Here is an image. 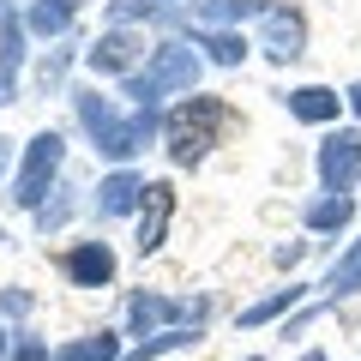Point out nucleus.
I'll return each mask as SVG.
<instances>
[{"label": "nucleus", "mask_w": 361, "mask_h": 361, "mask_svg": "<svg viewBox=\"0 0 361 361\" xmlns=\"http://www.w3.org/2000/svg\"><path fill=\"white\" fill-rule=\"evenodd\" d=\"M54 361H121L115 349V331H97V337H78V343H61Z\"/></svg>", "instance_id": "nucleus-17"}, {"label": "nucleus", "mask_w": 361, "mask_h": 361, "mask_svg": "<svg viewBox=\"0 0 361 361\" xmlns=\"http://www.w3.org/2000/svg\"><path fill=\"white\" fill-rule=\"evenodd\" d=\"M127 319H133V331H151V325H180V319H205V301L180 307V301H163V295H133Z\"/></svg>", "instance_id": "nucleus-9"}, {"label": "nucleus", "mask_w": 361, "mask_h": 361, "mask_svg": "<svg viewBox=\"0 0 361 361\" xmlns=\"http://www.w3.org/2000/svg\"><path fill=\"white\" fill-rule=\"evenodd\" d=\"M6 361H54V355H49L42 343H37V337H18V343H13V355H6Z\"/></svg>", "instance_id": "nucleus-23"}, {"label": "nucleus", "mask_w": 361, "mask_h": 361, "mask_svg": "<svg viewBox=\"0 0 361 361\" xmlns=\"http://www.w3.org/2000/svg\"><path fill=\"white\" fill-rule=\"evenodd\" d=\"M193 49H205L217 66H241L247 61V37L241 30H199L193 25Z\"/></svg>", "instance_id": "nucleus-16"}, {"label": "nucleus", "mask_w": 361, "mask_h": 361, "mask_svg": "<svg viewBox=\"0 0 361 361\" xmlns=\"http://www.w3.org/2000/svg\"><path fill=\"white\" fill-rule=\"evenodd\" d=\"M265 6L259 0H193L187 6V25H199V30H229V25H241V18H259Z\"/></svg>", "instance_id": "nucleus-10"}, {"label": "nucleus", "mask_w": 361, "mask_h": 361, "mask_svg": "<svg viewBox=\"0 0 361 361\" xmlns=\"http://www.w3.org/2000/svg\"><path fill=\"white\" fill-rule=\"evenodd\" d=\"M18 61H25V18L13 6H0V78L6 85L18 78Z\"/></svg>", "instance_id": "nucleus-15"}, {"label": "nucleus", "mask_w": 361, "mask_h": 361, "mask_svg": "<svg viewBox=\"0 0 361 361\" xmlns=\"http://www.w3.org/2000/svg\"><path fill=\"white\" fill-rule=\"evenodd\" d=\"M6 355H13V343H6V331H0V361H6Z\"/></svg>", "instance_id": "nucleus-27"}, {"label": "nucleus", "mask_w": 361, "mask_h": 361, "mask_svg": "<svg viewBox=\"0 0 361 361\" xmlns=\"http://www.w3.org/2000/svg\"><path fill=\"white\" fill-rule=\"evenodd\" d=\"M283 103H289V115H295V121H313V127H319V121H337L343 97H337V90H325V85H301V90H289Z\"/></svg>", "instance_id": "nucleus-13"}, {"label": "nucleus", "mask_w": 361, "mask_h": 361, "mask_svg": "<svg viewBox=\"0 0 361 361\" xmlns=\"http://www.w3.org/2000/svg\"><path fill=\"white\" fill-rule=\"evenodd\" d=\"M343 103H349V109L361 115V85H349V97H343Z\"/></svg>", "instance_id": "nucleus-25"}, {"label": "nucleus", "mask_w": 361, "mask_h": 361, "mask_svg": "<svg viewBox=\"0 0 361 361\" xmlns=\"http://www.w3.org/2000/svg\"><path fill=\"white\" fill-rule=\"evenodd\" d=\"M139 211H145L139 217V253H157L163 235H169V217H175V187H169V180H151Z\"/></svg>", "instance_id": "nucleus-7"}, {"label": "nucleus", "mask_w": 361, "mask_h": 361, "mask_svg": "<svg viewBox=\"0 0 361 361\" xmlns=\"http://www.w3.org/2000/svg\"><path fill=\"white\" fill-rule=\"evenodd\" d=\"M349 217H355V205H349L343 193H337V199H319V205H307V229H319V235H331V229H343Z\"/></svg>", "instance_id": "nucleus-18"}, {"label": "nucleus", "mask_w": 361, "mask_h": 361, "mask_svg": "<svg viewBox=\"0 0 361 361\" xmlns=\"http://www.w3.org/2000/svg\"><path fill=\"white\" fill-rule=\"evenodd\" d=\"M295 295H301V289H283V295H271V301H259V307H247V313H241V325H259V319H271V313H283Z\"/></svg>", "instance_id": "nucleus-22"}, {"label": "nucleus", "mask_w": 361, "mask_h": 361, "mask_svg": "<svg viewBox=\"0 0 361 361\" xmlns=\"http://www.w3.org/2000/svg\"><path fill=\"white\" fill-rule=\"evenodd\" d=\"M66 277H73L78 289H103L109 277H115V253H109L103 241H85L66 253Z\"/></svg>", "instance_id": "nucleus-11"}, {"label": "nucleus", "mask_w": 361, "mask_h": 361, "mask_svg": "<svg viewBox=\"0 0 361 361\" xmlns=\"http://www.w3.org/2000/svg\"><path fill=\"white\" fill-rule=\"evenodd\" d=\"M78 121H85V133L97 139V151L115 157V163H127L133 151H145V139L157 133V109H139V115L121 121L115 109H109V97H97V90H78Z\"/></svg>", "instance_id": "nucleus-1"}, {"label": "nucleus", "mask_w": 361, "mask_h": 361, "mask_svg": "<svg viewBox=\"0 0 361 361\" xmlns=\"http://www.w3.org/2000/svg\"><path fill=\"white\" fill-rule=\"evenodd\" d=\"M139 54H145V37H133V30L121 25V30H109V37L90 42L85 61H90V73H133V61H139Z\"/></svg>", "instance_id": "nucleus-8"}, {"label": "nucleus", "mask_w": 361, "mask_h": 361, "mask_svg": "<svg viewBox=\"0 0 361 361\" xmlns=\"http://www.w3.org/2000/svg\"><path fill=\"white\" fill-rule=\"evenodd\" d=\"M325 289H331V295H355L361 289V259H343V265L325 277Z\"/></svg>", "instance_id": "nucleus-20"}, {"label": "nucleus", "mask_w": 361, "mask_h": 361, "mask_svg": "<svg viewBox=\"0 0 361 361\" xmlns=\"http://www.w3.org/2000/svg\"><path fill=\"white\" fill-rule=\"evenodd\" d=\"M157 0H109V18H115V30L127 25V18H151Z\"/></svg>", "instance_id": "nucleus-21"}, {"label": "nucleus", "mask_w": 361, "mask_h": 361, "mask_svg": "<svg viewBox=\"0 0 361 361\" xmlns=\"http://www.w3.org/2000/svg\"><path fill=\"white\" fill-rule=\"evenodd\" d=\"M319 180L331 193H349L361 180V133H331L319 145Z\"/></svg>", "instance_id": "nucleus-5"}, {"label": "nucleus", "mask_w": 361, "mask_h": 361, "mask_svg": "<svg viewBox=\"0 0 361 361\" xmlns=\"http://www.w3.org/2000/svg\"><path fill=\"white\" fill-rule=\"evenodd\" d=\"M199 66H205V61H199L187 42H163V49L151 54V66H145V73H127L133 109H157L169 90H193V85H199Z\"/></svg>", "instance_id": "nucleus-2"}, {"label": "nucleus", "mask_w": 361, "mask_h": 361, "mask_svg": "<svg viewBox=\"0 0 361 361\" xmlns=\"http://www.w3.org/2000/svg\"><path fill=\"white\" fill-rule=\"evenodd\" d=\"M217 127H223V103H217V97H193L187 109H175V115L163 121L169 157H175L180 169L205 163V151H211V139H217Z\"/></svg>", "instance_id": "nucleus-3"}, {"label": "nucleus", "mask_w": 361, "mask_h": 361, "mask_svg": "<svg viewBox=\"0 0 361 361\" xmlns=\"http://www.w3.org/2000/svg\"><path fill=\"white\" fill-rule=\"evenodd\" d=\"M180 343H193V337H187V331H157L151 343H139L133 355H121V361H157L163 349H180Z\"/></svg>", "instance_id": "nucleus-19"}, {"label": "nucleus", "mask_w": 361, "mask_h": 361, "mask_svg": "<svg viewBox=\"0 0 361 361\" xmlns=\"http://www.w3.org/2000/svg\"><path fill=\"white\" fill-rule=\"evenodd\" d=\"M259 42H265L271 61H295L301 42H307V18L289 13V6H265L259 13Z\"/></svg>", "instance_id": "nucleus-6"}, {"label": "nucleus", "mask_w": 361, "mask_h": 361, "mask_svg": "<svg viewBox=\"0 0 361 361\" xmlns=\"http://www.w3.org/2000/svg\"><path fill=\"white\" fill-rule=\"evenodd\" d=\"M73 18H78V0H30L25 30H37V37H61Z\"/></svg>", "instance_id": "nucleus-14"}, {"label": "nucleus", "mask_w": 361, "mask_h": 361, "mask_svg": "<svg viewBox=\"0 0 361 361\" xmlns=\"http://www.w3.org/2000/svg\"><path fill=\"white\" fill-rule=\"evenodd\" d=\"M145 205V175H133V169H115V175L97 187V211L103 217H127V211Z\"/></svg>", "instance_id": "nucleus-12"}, {"label": "nucleus", "mask_w": 361, "mask_h": 361, "mask_svg": "<svg viewBox=\"0 0 361 361\" xmlns=\"http://www.w3.org/2000/svg\"><path fill=\"white\" fill-rule=\"evenodd\" d=\"M0 169H6V139H0Z\"/></svg>", "instance_id": "nucleus-28"}, {"label": "nucleus", "mask_w": 361, "mask_h": 361, "mask_svg": "<svg viewBox=\"0 0 361 361\" xmlns=\"http://www.w3.org/2000/svg\"><path fill=\"white\" fill-rule=\"evenodd\" d=\"M61 157H66V139H61V133H37V139L25 145V169H18V180H13V205L42 211L49 180L61 175Z\"/></svg>", "instance_id": "nucleus-4"}, {"label": "nucleus", "mask_w": 361, "mask_h": 361, "mask_svg": "<svg viewBox=\"0 0 361 361\" xmlns=\"http://www.w3.org/2000/svg\"><path fill=\"white\" fill-rule=\"evenodd\" d=\"M0 103H13V85H6V78H0Z\"/></svg>", "instance_id": "nucleus-26"}, {"label": "nucleus", "mask_w": 361, "mask_h": 361, "mask_svg": "<svg viewBox=\"0 0 361 361\" xmlns=\"http://www.w3.org/2000/svg\"><path fill=\"white\" fill-rule=\"evenodd\" d=\"M0 307H6V313H30V295H25V289H13V295H0Z\"/></svg>", "instance_id": "nucleus-24"}]
</instances>
